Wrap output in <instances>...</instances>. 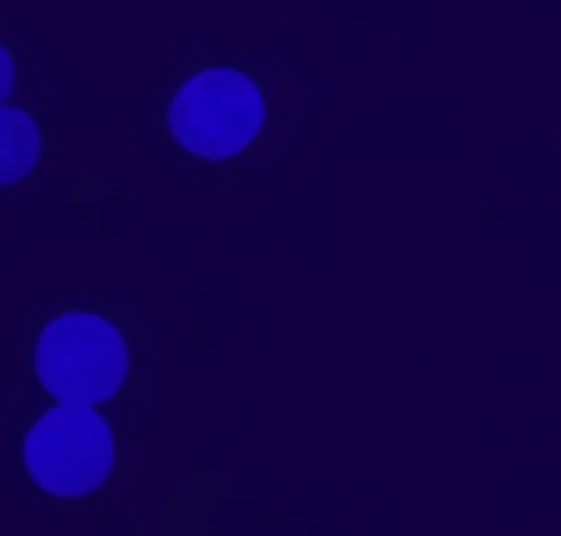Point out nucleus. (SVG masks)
I'll return each instance as SVG.
<instances>
[{"mask_svg": "<svg viewBox=\"0 0 561 536\" xmlns=\"http://www.w3.org/2000/svg\"><path fill=\"white\" fill-rule=\"evenodd\" d=\"M35 370L59 404H104L128 374V345L108 321L75 311L45 325L35 345Z\"/></svg>", "mask_w": 561, "mask_h": 536, "instance_id": "nucleus-1", "label": "nucleus"}, {"mask_svg": "<svg viewBox=\"0 0 561 536\" xmlns=\"http://www.w3.org/2000/svg\"><path fill=\"white\" fill-rule=\"evenodd\" d=\"M266 104L256 84L237 69H203L178 89L168 108L173 138L197 158H232L262 133Z\"/></svg>", "mask_w": 561, "mask_h": 536, "instance_id": "nucleus-2", "label": "nucleus"}, {"mask_svg": "<svg viewBox=\"0 0 561 536\" xmlns=\"http://www.w3.org/2000/svg\"><path fill=\"white\" fill-rule=\"evenodd\" d=\"M25 468L55 498H84L114 468V433L94 404L49 409L25 439Z\"/></svg>", "mask_w": 561, "mask_h": 536, "instance_id": "nucleus-3", "label": "nucleus"}, {"mask_svg": "<svg viewBox=\"0 0 561 536\" xmlns=\"http://www.w3.org/2000/svg\"><path fill=\"white\" fill-rule=\"evenodd\" d=\"M39 163V128L25 108L0 104V187L20 183Z\"/></svg>", "mask_w": 561, "mask_h": 536, "instance_id": "nucleus-4", "label": "nucleus"}, {"mask_svg": "<svg viewBox=\"0 0 561 536\" xmlns=\"http://www.w3.org/2000/svg\"><path fill=\"white\" fill-rule=\"evenodd\" d=\"M10 89H15V65H10V55L0 49V104L10 98Z\"/></svg>", "mask_w": 561, "mask_h": 536, "instance_id": "nucleus-5", "label": "nucleus"}]
</instances>
